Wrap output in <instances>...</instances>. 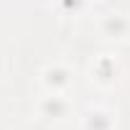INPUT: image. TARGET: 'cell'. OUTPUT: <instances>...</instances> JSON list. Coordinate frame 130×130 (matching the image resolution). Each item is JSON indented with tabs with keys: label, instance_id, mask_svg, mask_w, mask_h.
I'll list each match as a JSON object with an SVG mask.
<instances>
[{
	"label": "cell",
	"instance_id": "obj_1",
	"mask_svg": "<svg viewBox=\"0 0 130 130\" xmlns=\"http://www.w3.org/2000/svg\"><path fill=\"white\" fill-rule=\"evenodd\" d=\"M69 77H72V72L64 67V64H54V67H46L41 72V79H43V84L51 92H61L64 87H69V82H72Z\"/></svg>",
	"mask_w": 130,
	"mask_h": 130
},
{
	"label": "cell",
	"instance_id": "obj_2",
	"mask_svg": "<svg viewBox=\"0 0 130 130\" xmlns=\"http://www.w3.org/2000/svg\"><path fill=\"white\" fill-rule=\"evenodd\" d=\"M117 79V64L110 56L97 59V64H92V82L97 84H115Z\"/></svg>",
	"mask_w": 130,
	"mask_h": 130
},
{
	"label": "cell",
	"instance_id": "obj_3",
	"mask_svg": "<svg viewBox=\"0 0 130 130\" xmlns=\"http://www.w3.org/2000/svg\"><path fill=\"white\" fill-rule=\"evenodd\" d=\"M84 130H115V115L107 110H89L84 115Z\"/></svg>",
	"mask_w": 130,
	"mask_h": 130
},
{
	"label": "cell",
	"instance_id": "obj_4",
	"mask_svg": "<svg viewBox=\"0 0 130 130\" xmlns=\"http://www.w3.org/2000/svg\"><path fill=\"white\" fill-rule=\"evenodd\" d=\"M38 110H41L43 117H64L67 110H69V102L64 100L59 92H54L51 97H43V102L38 105Z\"/></svg>",
	"mask_w": 130,
	"mask_h": 130
},
{
	"label": "cell",
	"instance_id": "obj_5",
	"mask_svg": "<svg viewBox=\"0 0 130 130\" xmlns=\"http://www.w3.org/2000/svg\"><path fill=\"white\" fill-rule=\"evenodd\" d=\"M127 28H130V23H127L122 15H117V13H110V15L105 18V23H102V31H105L110 38H115V36H125Z\"/></svg>",
	"mask_w": 130,
	"mask_h": 130
}]
</instances>
